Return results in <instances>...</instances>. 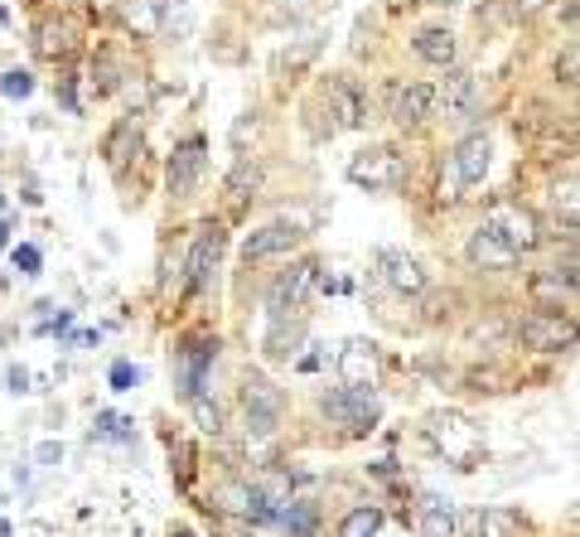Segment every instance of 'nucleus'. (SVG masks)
I'll use <instances>...</instances> for the list:
<instances>
[{
	"instance_id": "nucleus-3",
	"label": "nucleus",
	"mask_w": 580,
	"mask_h": 537,
	"mask_svg": "<svg viewBox=\"0 0 580 537\" xmlns=\"http://www.w3.org/2000/svg\"><path fill=\"white\" fill-rule=\"evenodd\" d=\"M242 407H247V436H256V440H266L276 432V422H281V392H276V383L262 378V373H247Z\"/></svg>"
},
{
	"instance_id": "nucleus-13",
	"label": "nucleus",
	"mask_w": 580,
	"mask_h": 537,
	"mask_svg": "<svg viewBox=\"0 0 580 537\" xmlns=\"http://www.w3.org/2000/svg\"><path fill=\"white\" fill-rule=\"evenodd\" d=\"M378 272H382V282L392 286L396 296H421L426 291V272H421V262H416L412 252L382 247V252H378Z\"/></svg>"
},
{
	"instance_id": "nucleus-15",
	"label": "nucleus",
	"mask_w": 580,
	"mask_h": 537,
	"mask_svg": "<svg viewBox=\"0 0 580 537\" xmlns=\"http://www.w3.org/2000/svg\"><path fill=\"white\" fill-rule=\"evenodd\" d=\"M339 373L349 388H373V378H378V349L368 339H349L339 353Z\"/></svg>"
},
{
	"instance_id": "nucleus-26",
	"label": "nucleus",
	"mask_w": 580,
	"mask_h": 537,
	"mask_svg": "<svg viewBox=\"0 0 580 537\" xmlns=\"http://www.w3.org/2000/svg\"><path fill=\"white\" fill-rule=\"evenodd\" d=\"M552 209L566 218V233H576V170H566L562 185H552Z\"/></svg>"
},
{
	"instance_id": "nucleus-39",
	"label": "nucleus",
	"mask_w": 580,
	"mask_h": 537,
	"mask_svg": "<svg viewBox=\"0 0 580 537\" xmlns=\"http://www.w3.org/2000/svg\"><path fill=\"white\" fill-rule=\"evenodd\" d=\"M92 5H112V0H92Z\"/></svg>"
},
{
	"instance_id": "nucleus-11",
	"label": "nucleus",
	"mask_w": 580,
	"mask_h": 537,
	"mask_svg": "<svg viewBox=\"0 0 580 537\" xmlns=\"http://www.w3.org/2000/svg\"><path fill=\"white\" fill-rule=\"evenodd\" d=\"M387 116L396 126H421L426 116H436V88L431 83H396L387 92Z\"/></svg>"
},
{
	"instance_id": "nucleus-19",
	"label": "nucleus",
	"mask_w": 580,
	"mask_h": 537,
	"mask_svg": "<svg viewBox=\"0 0 580 537\" xmlns=\"http://www.w3.org/2000/svg\"><path fill=\"white\" fill-rule=\"evenodd\" d=\"M213 353H218V339H189L185 353H179V363H185V392L189 397L203 392V369L213 363Z\"/></svg>"
},
{
	"instance_id": "nucleus-2",
	"label": "nucleus",
	"mask_w": 580,
	"mask_h": 537,
	"mask_svg": "<svg viewBox=\"0 0 580 537\" xmlns=\"http://www.w3.org/2000/svg\"><path fill=\"white\" fill-rule=\"evenodd\" d=\"M319 407H325L329 422L349 426V432H373V426H378V416H382L378 392H373V388H349V383H343L339 392H329Z\"/></svg>"
},
{
	"instance_id": "nucleus-20",
	"label": "nucleus",
	"mask_w": 580,
	"mask_h": 537,
	"mask_svg": "<svg viewBox=\"0 0 580 537\" xmlns=\"http://www.w3.org/2000/svg\"><path fill=\"white\" fill-rule=\"evenodd\" d=\"M421 537H455V503L445 494H426L421 499Z\"/></svg>"
},
{
	"instance_id": "nucleus-35",
	"label": "nucleus",
	"mask_w": 580,
	"mask_h": 537,
	"mask_svg": "<svg viewBox=\"0 0 580 537\" xmlns=\"http://www.w3.org/2000/svg\"><path fill=\"white\" fill-rule=\"evenodd\" d=\"M5 383H10V392H25V388H29V373H25V369H10Z\"/></svg>"
},
{
	"instance_id": "nucleus-8",
	"label": "nucleus",
	"mask_w": 580,
	"mask_h": 537,
	"mask_svg": "<svg viewBox=\"0 0 580 537\" xmlns=\"http://www.w3.org/2000/svg\"><path fill=\"white\" fill-rule=\"evenodd\" d=\"M518 339L528 344V349H537V353H562V349H571V344H576V325H571L566 315H552V310H537V315L522 320Z\"/></svg>"
},
{
	"instance_id": "nucleus-22",
	"label": "nucleus",
	"mask_w": 580,
	"mask_h": 537,
	"mask_svg": "<svg viewBox=\"0 0 580 537\" xmlns=\"http://www.w3.org/2000/svg\"><path fill=\"white\" fill-rule=\"evenodd\" d=\"M126 20L141 35H160L165 29V0H126Z\"/></svg>"
},
{
	"instance_id": "nucleus-17",
	"label": "nucleus",
	"mask_w": 580,
	"mask_h": 537,
	"mask_svg": "<svg viewBox=\"0 0 580 537\" xmlns=\"http://www.w3.org/2000/svg\"><path fill=\"white\" fill-rule=\"evenodd\" d=\"M469 262H475V266H483V272H508V266L518 262V252H513V247L503 242L499 233L479 228L475 238H469Z\"/></svg>"
},
{
	"instance_id": "nucleus-14",
	"label": "nucleus",
	"mask_w": 580,
	"mask_h": 537,
	"mask_svg": "<svg viewBox=\"0 0 580 537\" xmlns=\"http://www.w3.org/2000/svg\"><path fill=\"white\" fill-rule=\"evenodd\" d=\"M305 233H300V223H290V218H281V223H266V228H256L252 238L242 242V257L247 262H262V257H276V252H290Z\"/></svg>"
},
{
	"instance_id": "nucleus-5",
	"label": "nucleus",
	"mask_w": 580,
	"mask_h": 537,
	"mask_svg": "<svg viewBox=\"0 0 580 537\" xmlns=\"http://www.w3.org/2000/svg\"><path fill=\"white\" fill-rule=\"evenodd\" d=\"M475 107H479V78L450 63V73L436 83V112L445 122H465V116H475Z\"/></svg>"
},
{
	"instance_id": "nucleus-37",
	"label": "nucleus",
	"mask_w": 580,
	"mask_h": 537,
	"mask_svg": "<svg viewBox=\"0 0 580 537\" xmlns=\"http://www.w3.org/2000/svg\"><path fill=\"white\" fill-rule=\"evenodd\" d=\"M5 242H10V228H5V223H0V252H5Z\"/></svg>"
},
{
	"instance_id": "nucleus-36",
	"label": "nucleus",
	"mask_w": 580,
	"mask_h": 537,
	"mask_svg": "<svg viewBox=\"0 0 580 537\" xmlns=\"http://www.w3.org/2000/svg\"><path fill=\"white\" fill-rule=\"evenodd\" d=\"M537 5H542V0H513V15H532Z\"/></svg>"
},
{
	"instance_id": "nucleus-38",
	"label": "nucleus",
	"mask_w": 580,
	"mask_h": 537,
	"mask_svg": "<svg viewBox=\"0 0 580 537\" xmlns=\"http://www.w3.org/2000/svg\"><path fill=\"white\" fill-rule=\"evenodd\" d=\"M431 5H459V0H431Z\"/></svg>"
},
{
	"instance_id": "nucleus-4",
	"label": "nucleus",
	"mask_w": 580,
	"mask_h": 537,
	"mask_svg": "<svg viewBox=\"0 0 580 537\" xmlns=\"http://www.w3.org/2000/svg\"><path fill=\"white\" fill-rule=\"evenodd\" d=\"M315 286H319V262H295L290 272H281L272 282V315L276 320H286V315H295V310H305V300L315 296Z\"/></svg>"
},
{
	"instance_id": "nucleus-7",
	"label": "nucleus",
	"mask_w": 580,
	"mask_h": 537,
	"mask_svg": "<svg viewBox=\"0 0 580 537\" xmlns=\"http://www.w3.org/2000/svg\"><path fill=\"white\" fill-rule=\"evenodd\" d=\"M203 165H209L203 136L179 141L175 155H169V199H193V189H199V179H203Z\"/></svg>"
},
{
	"instance_id": "nucleus-25",
	"label": "nucleus",
	"mask_w": 580,
	"mask_h": 537,
	"mask_svg": "<svg viewBox=\"0 0 580 537\" xmlns=\"http://www.w3.org/2000/svg\"><path fill=\"white\" fill-rule=\"evenodd\" d=\"M315 53H319V39H315V35H310V39H300L295 49H281V53H276V63H272V68H276V78H281L286 68H290V73H300L310 59H315Z\"/></svg>"
},
{
	"instance_id": "nucleus-1",
	"label": "nucleus",
	"mask_w": 580,
	"mask_h": 537,
	"mask_svg": "<svg viewBox=\"0 0 580 537\" xmlns=\"http://www.w3.org/2000/svg\"><path fill=\"white\" fill-rule=\"evenodd\" d=\"M349 179L358 189H402L406 185V155L392 146H368L349 160Z\"/></svg>"
},
{
	"instance_id": "nucleus-32",
	"label": "nucleus",
	"mask_w": 580,
	"mask_h": 537,
	"mask_svg": "<svg viewBox=\"0 0 580 537\" xmlns=\"http://www.w3.org/2000/svg\"><path fill=\"white\" fill-rule=\"evenodd\" d=\"M39 247H15V266H20V276H39Z\"/></svg>"
},
{
	"instance_id": "nucleus-12",
	"label": "nucleus",
	"mask_w": 580,
	"mask_h": 537,
	"mask_svg": "<svg viewBox=\"0 0 580 537\" xmlns=\"http://www.w3.org/2000/svg\"><path fill=\"white\" fill-rule=\"evenodd\" d=\"M450 165H455V185H459V189L483 185V175H489V165H493V141H489V132H469L465 141L455 146Z\"/></svg>"
},
{
	"instance_id": "nucleus-27",
	"label": "nucleus",
	"mask_w": 580,
	"mask_h": 537,
	"mask_svg": "<svg viewBox=\"0 0 580 537\" xmlns=\"http://www.w3.org/2000/svg\"><path fill=\"white\" fill-rule=\"evenodd\" d=\"M378 528H382V513L378 509H353L349 519H343L339 537H378Z\"/></svg>"
},
{
	"instance_id": "nucleus-34",
	"label": "nucleus",
	"mask_w": 580,
	"mask_h": 537,
	"mask_svg": "<svg viewBox=\"0 0 580 537\" xmlns=\"http://www.w3.org/2000/svg\"><path fill=\"white\" fill-rule=\"evenodd\" d=\"M556 73H562V83H576V45L566 49V59L556 63Z\"/></svg>"
},
{
	"instance_id": "nucleus-23",
	"label": "nucleus",
	"mask_w": 580,
	"mask_h": 537,
	"mask_svg": "<svg viewBox=\"0 0 580 537\" xmlns=\"http://www.w3.org/2000/svg\"><path fill=\"white\" fill-rule=\"evenodd\" d=\"M479 537H522V519L513 509H489L479 519Z\"/></svg>"
},
{
	"instance_id": "nucleus-16",
	"label": "nucleus",
	"mask_w": 580,
	"mask_h": 537,
	"mask_svg": "<svg viewBox=\"0 0 580 537\" xmlns=\"http://www.w3.org/2000/svg\"><path fill=\"white\" fill-rule=\"evenodd\" d=\"M571 296H576V262H566V272L556 266V272H546V276H537V282H532L537 310H552V315H562V305H571Z\"/></svg>"
},
{
	"instance_id": "nucleus-24",
	"label": "nucleus",
	"mask_w": 580,
	"mask_h": 537,
	"mask_svg": "<svg viewBox=\"0 0 580 537\" xmlns=\"http://www.w3.org/2000/svg\"><path fill=\"white\" fill-rule=\"evenodd\" d=\"M39 53H45V59H68L73 53V29L68 25H49L39 29Z\"/></svg>"
},
{
	"instance_id": "nucleus-21",
	"label": "nucleus",
	"mask_w": 580,
	"mask_h": 537,
	"mask_svg": "<svg viewBox=\"0 0 580 537\" xmlns=\"http://www.w3.org/2000/svg\"><path fill=\"white\" fill-rule=\"evenodd\" d=\"M416 53H421L426 63H436V68H450L459 53L455 29H421V35H416Z\"/></svg>"
},
{
	"instance_id": "nucleus-28",
	"label": "nucleus",
	"mask_w": 580,
	"mask_h": 537,
	"mask_svg": "<svg viewBox=\"0 0 580 537\" xmlns=\"http://www.w3.org/2000/svg\"><path fill=\"white\" fill-rule=\"evenodd\" d=\"M319 0H266V20L272 25H286V20H300V15H310Z\"/></svg>"
},
{
	"instance_id": "nucleus-9",
	"label": "nucleus",
	"mask_w": 580,
	"mask_h": 537,
	"mask_svg": "<svg viewBox=\"0 0 580 537\" xmlns=\"http://www.w3.org/2000/svg\"><path fill=\"white\" fill-rule=\"evenodd\" d=\"M431 440H436L440 450H445L450 460H459V465H469V460L479 455V446H483L479 426H475V422H465V416H455V412L431 416Z\"/></svg>"
},
{
	"instance_id": "nucleus-18",
	"label": "nucleus",
	"mask_w": 580,
	"mask_h": 537,
	"mask_svg": "<svg viewBox=\"0 0 580 537\" xmlns=\"http://www.w3.org/2000/svg\"><path fill=\"white\" fill-rule=\"evenodd\" d=\"M218 252H223V233L218 228H203L199 242H193V252H189V286H193V291H203V286H209L213 266H218Z\"/></svg>"
},
{
	"instance_id": "nucleus-29",
	"label": "nucleus",
	"mask_w": 580,
	"mask_h": 537,
	"mask_svg": "<svg viewBox=\"0 0 580 537\" xmlns=\"http://www.w3.org/2000/svg\"><path fill=\"white\" fill-rule=\"evenodd\" d=\"M189 407H193V416H199V426L203 432H223V412H218V402H209V397H189Z\"/></svg>"
},
{
	"instance_id": "nucleus-10",
	"label": "nucleus",
	"mask_w": 580,
	"mask_h": 537,
	"mask_svg": "<svg viewBox=\"0 0 580 537\" xmlns=\"http://www.w3.org/2000/svg\"><path fill=\"white\" fill-rule=\"evenodd\" d=\"M319 107L329 112V126H325L329 136L363 126V98H358V88H353L349 78H329L325 88H319Z\"/></svg>"
},
{
	"instance_id": "nucleus-33",
	"label": "nucleus",
	"mask_w": 580,
	"mask_h": 537,
	"mask_svg": "<svg viewBox=\"0 0 580 537\" xmlns=\"http://www.w3.org/2000/svg\"><path fill=\"white\" fill-rule=\"evenodd\" d=\"M136 388V369H131V363H112V392H131Z\"/></svg>"
},
{
	"instance_id": "nucleus-30",
	"label": "nucleus",
	"mask_w": 580,
	"mask_h": 537,
	"mask_svg": "<svg viewBox=\"0 0 580 537\" xmlns=\"http://www.w3.org/2000/svg\"><path fill=\"white\" fill-rule=\"evenodd\" d=\"M0 92H5V98H29V92H35V78H29L25 68H10L5 78H0Z\"/></svg>"
},
{
	"instance_id": "nucleus-31",
	"label": "nucleus",
	"mask_w": 580,
	"mask_h": 537,
	"mask_svg": "<svg viewBox=\"0 0 580 537\" xmlns=\"http://www.w3.org/2000/svg\"><path fill=\"white\" fill-rule=\"evenodd\" d=\"M97 432H102L106 440H126V436H131V422H126V416H116V412H102V416H97Z\"/></svg>"
},
{
	"instance_id": "nucleus-40",
	"label": "nucleus",
	"mask_w": 580,
	"mask_h": 537,
	"mask_svg": "<svg viewBox=\"0 0 580 537\" xmlns=\"http://www.w3.org/2000/svg\"><path fill=\"white\" fill-rule=\"evenodd\" d=\"M0 203H5V195H0Z\"/></svg>"
},
{
	"instance_id": "nucleus-6",
	"label": "nucleus",
	"mask_w": 580,
	"mask_h": 537,
	"mask_svg": "<svg viewBox=\"0 0 580 537\" xmlns=\"http://www.w3.org/2000/svg\"><path fill=\"white\" fill-rule=\"evenodd\" d=\"M483 228L489 233H499L503 242L513 247V252H532L537 242H542V233H537V218L522 203H499V209H489V218H483Z\"/></svg>"
}]
</instances>
